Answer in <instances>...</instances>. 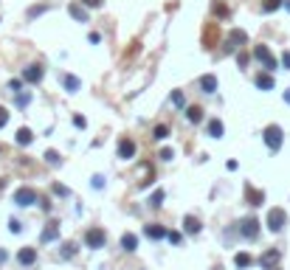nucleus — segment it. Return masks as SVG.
<instances>
[{"label": "nucleus", "instance_id": "15", "mask_svg": "<svg viewBox=\"0 0 290 270\" xmlns=\"http://www.w3.org/2000/svg\"><path fill=\"white\" fill-rule=\"evenodd\" d=\"M152 183V164H141V178H138V189H147Z\"/></svg>", "mask_w": 290, "mask_h": 270}, {"label": "nucleus", "instance_id": "3", "mask_svg": "<svg viewBox=\"0 0 290 270\" xmlns=\"http://www.w3.org/2000/svg\"><path fill=\"white\" fill-rule=\"evenodd\" d=\"M284 225H287V214H284V208H270L268 211V231L270 234H282Z\"/></svg>", "mask_w": 290, "mask_h": 270}, {"label": "nucleus", "instance_id": "29", "mask_svg": "<svg viewBox=\"0 0 290 270\" xmlns=\"http://www.w3.org/2000/svg\"><path fill=\"white\" fill-rule=\"evenodd\" d=\"M163 200H166V194H163V189H158V192H152V197H149V206H152V208H161Z\"/></svg>", "mask_w": 290, "mask_h": 270}, {"label": "nucleus", "instance_id": "19", "mask_svg": "<svg viewBox=\"0 0 290 270\" xmlns=\"http://www.w3.org/2000/svg\"><path fill=\"white\" fill-rule=\"evenodd\" d=\"M212 15H214V17H220V20H226V17L231 15V12H228V6H226V3L214 0V3H212Z\"/></svg>", "mask_w": 290, "mask_h": 270}, {"label": "nucleus", "instance_id": "33", "mask_svg": "<svg viewBox=\"0 0 290 270\" xmlns=\"http://www.w3.org/2000/svg\"><path fill=\"white\" fill-rule=\"evenodd\" d=\"M29 104H31V93H17V107L23 110V107H29Z\"/></svg>", "mask_w": 290, "mask_h": 270}, {"label": "nucleus", "instance_id": "25", "mask_svg": "<svg viewBox=\"0 0 290 270\" xmlns=\"http://www.w3.org/2000/svg\"><path fill=\"white\" fill-rule=\"evenodd\" d=\"M209 135H212V138H223V121L220 118L209 121Z\"/></svg>", "mask_w": 290, "mask_h": 270}, {"label": "nucleus", "instance_id": "1", "mask_svg": "<svg viewBox=\"0 0 290 270\" xmlns=\"http://www.w3.org/2000/svg\"><path fill=\"white\" fill-rule=\"evenodd\" d=\"M262 138H265V147H268L270 152H279L282 150V141H284V132H282L279 124H270V127H265Z\"/></svg>", "mask_w": 290, "mask_h": 270}, {"label": "nucleus", "instance_id": "4", "mask_svg": "<svg viewBox=\"0 0 290 270\" xmlns=\"http://www.w3.org/2000/svg\"><path fill=\"white\" fill-rule=\"evenodd\" d=\"M105 242H107V234L102 231V228H87V234H85V245L93 250H99L105 248Z\"/></svg>", "mask_w": 290, "mask_h": 270}, {"label": "nucleus", "instance_id": "26", "mask_svg": "<svg viewBox=\"0 0 290 270\" xmlns=\"http://www.w3.org/2000/svg\"><path fill=\"white\" fill-rule=\"evenodd\" d=\"M68 12H71L73 17H76L79 23H87V12L82 6H79V3H71V6H68Z\"/></svg>", "mask_w": 290, "mask_h": 270}, {"label": "nucleus", "instance_id": "5", "mask_svg": "<svg viewBox=\"0 0 290 270\" xmlns=\"http://www.w3.org/2000/svg\"><path fill=\"white\" fill-rule=\"evenodd\" d=\"M240 236H242V239H251V242H254L256 236H259V220H254V217H245V220L240 222Z\"/></svg>", "mask_w": 290, "mask_h": 270}, {"label": "nucleus", "instance_id": "12", "mask_svg": "<svg viewBox=\"0 0 290 270\" xmlns=\"http://www.w3.org/2000/svg\"><path fill=\"white\" fill-rule=\"evenodd\" d=\"M254 82H256V87H259V90H273V76H270V71L268 73H256L254 76Z\"/></svg>", "mask_w": 290, "mask_h": 270}, {"label": "nucleus", "instance_id": "47", "mask_svg": "<svg viewBox=\"0 0 290 270\" xmlns=\"http://www.w3.org/2000/svg\"><path fill=\"white\" fill-rule=\"evenodd\" d=\"M284 101H287V104H290V90H284Z\"/></svg>", "mask_w": 290, "mask_h": 270}, {"label": "nucleus", "instance_id": "28", "mask_svg": "<svg viewBox=\"0 0 290 270\" xmlns=\"http://www.w3.org/2000/svg\"><path fill=\"white\" fill-rule=\"evenodd\" d=\"M186 118H189L191 124H200V121H203V110H200V107H189V110H186Z\"/></svg>", "mask_w": 290, "mask_h": 270}, {"label": "nucleus", "instance_id": "41", "mask_svg": "<svg viewBox=\"0 0 290 270\" xmlns=\"http://www.w3.org/2000/svg\"><path fill=\"white\" fill-rule=\"evenodd\" d=\"M90 183L96 186V189H105V178H102V175H96V178H93Z\"/></svg>", "mask_w": 290, "mask_h": 270}, {"label": "nucleus", "instance_id": "13", "mask_svg": "<svg viewBox=\"0 0 290 270\" xmlns=\"http://www.w3.org/2000/svg\"><path fill=\"white\" fill-rule=\"evenodd\" d=\"M17 262L23 264V267H29V264L37 262V250L34 248H23L20 253H17Z\"/></svg>", "mask_w": 290, "mask_h": 270}, {"label": "nucleus", "instance_id": "39", "mask_svg": "<svg viewBox=\"0 0 290 270\" xmlns=\"http://www.w3.org/2000/svg\"><path fill=\"white\" fill-rule=\"evenodd\" d=\"M9 87H12V90H15V93H20L23 82H20V79H12V82H9Z\"/></svg>", "mask_w": 290, "mask_h": 270}, {"label": "nucleus", "instance_id": "2", "mask_svg": "<svg viewBox=\"0 0 290 270\" xmlns=\"http://www.w3.org/2000/svg\"><path fill=\"white\" fill-rule=\"evenodd\" d=\"M254 59L262 65V68H265V71H270V73L279 68V62H276V57L270 54L268 45H254Z\"/></svg>", "mask_w": 290, "mask_h": 270}, {"label": "nucleus", "instance_id": "21", "mask_svg": "<svg viewBox=\"0 0 290 270\" xmlns=\"http://www.w3.org/2000/svg\"><path fill=\"white\" fill-rule=\"evenodd\" d=\"M152 138H155V141H166V138H169V124H155Z\"/></svg>", "mask_w": 290, "mask_h": 270}, {"label": "nucleus", "instance_id": "46", "mask_svg": "<svg viewBox=\"0 0 290 270\" xmlns=\"http://www.w3.org/2000/svg\"><path fill=\"white\" fill-rule=\"evenodd\" d=\"M6 259H9V253H6V250H3V248H0V264L6 262Z\"/></svg>", "mask_w": 290, "mask_h": 270}, {"label": "nucleus", "instance_id": "32", "mask_svg": "<svg viewBox=\"0 0 290 270\" xmlns=\"http://www.w3.org/2000/svg\"><path fill=\"white\" fill-rule=\"evenodd\" d=\"M45 161H48L51 166H62V158H59V152H54V150L45 152Z\"/></svg>", "mask_w": 290, "mask_h": 270}, {"label": "nucleus", "instance_id": "31", "mask_svg": "<svg viewBox=\"0 0 290 270\" xmlns=\"http://www.w3.org/2000/svg\"><path fill=\"white\" fill-rule=\"evenodd\" d=\"M172 104H175L177 110H183V107H186V96L180 90H172Z\"/></svg>", "mask_w": 290, "mask_h": 270}, {"label": "nucleus", "instance_id": "9", "mask_svg": "<svg viewBox=\"0 0 290 270\" xmlns=\"http://www.w3.org/2000/svg\"><path fill=\"white\" fill-rule=\"evenodd\" d=\"M43 76H45L43 65H29V68H23V82H26V85H40Z\"/></svg>", "mask_w": 290, "mask_h": 270}, {"label": "nucleus", "instance_id": "24", "mask_svg": "<svg viewBox=\"0 0 290 270\" xmlns=\"http://www.w3.org/2000/svg\"><path fill=\"white\" fill-rule=\"evenodd\" d=\"M62 85H65V90H68V93H76V90H79V79L71 76V73H65V76H62Z\"/></svg>", "mask_w": 290, "mask_h": 270}, {"label": "nucleus", "instance_id": "42", "mask_svg": "<svg viewBox=\"0 0 290 270\" xmlns=\"http://www.w3.org/2000/svg\"><path fill=\"white\" fill-rule=\"evenodd\" d=\"M172 155H175L172 150H161V155H158V158H161V161H172Z\"/></svg>", "mask_w": 290, "mask_h": 270}, {"label": "nucleus", "instance_id": "30", "mask_svg": "<svg viewBox=\"0 0 290 270\" xmlns=\"http://www.w3.org/2000/svg\"><path fill=\"white\" fill-rule=\"evenodd\" d=\"M234 264L237 267H248V264H254V259H251V253H237L234 256Z\"/></svg>", "mask_w": 290, "mask_h": 270}, {"label": "nucleus", "instance_id": "7", "mask_svg": "<svg viewBox=\"0 0 290 270\" xmlns=\"http://www.w3.org/2000/svg\"><path fill=\"white\" fill-rule=\"evenodd\" d=\"M15 203L20 208L34 206V203H37V192H34V189H29V186H23V189H17V192H15Z\"/></svg>", "mask_w": 290, "mask_h": 270}, {"label": "nucleus", "instance_id": "34", "mask_svg": "<svg viewBox=\"0 0 290 270\" xmlns=\"http://www.w3.org/2000/svg\"><path fill=\"white\" fill-rule=\"evenodd\" d=\"M54 194H59V197H68L71 192H68V189H65L62 183H54Z\"/></svg>", "mask_w": 290, "mask_h": 270}, {"label": "nucleus", "instance_id": "38", "mask_svg": "<svg viewBox=\"0 0 290 270\" xmlns=\"http://www.w3.org/2000/svg\"><path fill=\"white\" fill-rule=\"evenodd\" d=\"M82 3H85L87 9H99L102 3H105V0H82Z\"/></svg>", "mask_w": 290, "mask_h": 270}, {"label": "nucleus", "instance_id": "45", "mask_svg": "<svg viewBox=\"0 0 290 270\" xmlns=\"http://www.w3.org/2000/svg\"><path fill=\"white\" fill-rule=\"evenodd\" d=\"M166 239H169V242H172V245H177V242H180V234H177V231H172V234H169V236H166Z\"/></svg>", "mask_w": 290, "mask_h": 270}, {"label": "nucleus", "instance_id": "37", "mask_svg": "<svg viewBox=\"0 0 290 270\" xmlns=\"http://www.w3.org/2000/svg\"><path fill=\"white\" fill-rule=\"evenodd\" d=\"M45 9H48V6H34V9H29V17H40Z\"/></svg>", "mask_w": 290, "mask_h": 270}, {"label": "nucleus", "instance_id": "16", "mask_svg": "<svg viewBox=\"0 0 290 270\" xmlns=\"http://www.w3.org/2000/svg\"><path fill=\"white\" fill-rule=\"evenodd\" d=\"M15 141H17V147H29V144L34 141V132H31L29 127H23V129H17V138H15Z\"/></svg>", "mask_w": 290, "mask_h": 270}, {"label": "nucleus", "instance_id": "10", "mask_svg": "<svg viewBox=\"0 0 290 270\" xmlns=\"http://www.w3.org/2000/svg\"><path fill=\"white\" fill-rule=\"evenodd\" d=\"M133 155H135V141H133V138H121V141H119V158L130 161Z\"/></svg>", "mask_w": 290, "mask_h": 270}, {"label": "nucleus", "instance_id": "17", "mask_svg": "<svg viewBox=\"0 0 290 270\" xmlns=\"http://www.w3.org/2000/svg\"><path fill=\"white\" fill-rule=\"evenodd\" d=\"M121 248L127 250V253L138 250V236H135V234H124V236H121Z\"/></svg>", "mask_w": 290, "mask_h": 270}, {"label": "nucleus", "instance_id": "36", "mask_svg": "<svg viewBox=\"0 0 290 270\" xmlns=\"http://www.w3.org/2000/svg\"><path fill=\"white\" fill-rule=\"evenodd\" d=\"M87 40H90V45H99V43H102V34H99V31H90V34H87Z\"/></svg>", "mask_w": 290, "mask_h": 270}, {"label": "nucleus", "instance_id": "48", "mask_svg": "<svg viewBox=\"0 0 290 270\" xmlns=\"http://www.w3.org/2000/svg\"><path fill=\"white\" fill-rule=\"evenodd\" d=\"M284 9H287V12H290V0H284Z\"/></svg>", "mask_w": 290, "mask_h": 270}, {"label": "nucleus", "instance_id": "18", "mask_svg": "<svg viewBox=\"0 0 290 270\" xmlns=\"http://www.w3.org/2000/svg\"><path fill=\"white\" fill-rule=\"evenodd\" d=\"M57 239H59V228L57 225H48L43 234H40V242H45V245H48V242H57Z\"/></svg>", "mask_w": 290, "mask_h": 270}, {"label": "nucleus", "instance_id": "40", "mask_svg": "<svg viewBox=\"0 0 290 270\" xmlns=\"http://www.w3.org/2000/svg\"><path fill=\"white\" fill-rule=\"evenodd\" d=\"M9 228H12V234H20V231H23V225H20L17 220H12V222H9Z\"/></svg>", "mask_w": 290, "mask_h": 270}, {"label": "nucleus", "instance_id": "14", "mask_svg": "<svg viewBox=\"0 0 290 270\" xmlns=\"http://www.w3.org/2000/svg\"><path fill=\"white\" fill-rule=\"evenodd\" d=\"M200 228H203V225H200L198 217H191V214H189V217H183V231H186V234L195 236V234H200Z\"/></svg>", "mask_w": 290, "mask_h": 270}, {"label": "nucleus", "instance_id": "8", "mask_svg": "<svg viewBox=\"0 0 290 270\" xmlns=\"http://www.w3.org/2000/svg\"><path fill=\"white\" fill-rule=\"evenodd\" d=\"M279 259H282V253L276 248H268L259 256V264H262V270H279Z\"/></svg>", "mask_w": 290, "mask_h": 270}, {"label": "nucleus", "instance_id": "27", "mask_svg": "<svg viewBox=\"0 0 290 270\" xmlns=\"http://www.w3.org/2000/svg\"><path fill=\"white\" fill-rule=\"evenodd\" d=\"M284 0H262V12L265 15H270V12H276V9H282Z\"/></svg>", "mask_w": 290, "mask_h": 270}, {"label": "nucleus", "instance_id": "44", "mask_svg": "<svg viewBox=\"0 0 290 270\" xmlns=\"http://www.w3.org/2000/svg\"><path fill=\"white\" fill-rule=\"evenodd\" d=\"M73 124H76V127H79V129H85V124H87V121H85V118H82V115H73Z\"/></svg>", "mask_w": 290, "mask_h": 270}, {"label": "nucleus", "instance_id": "6", "mask_svg": "<svg viewBox=\"0 0 290 270\" xmlns=\"http://www.w3.org/2000/svg\"><path fill=\"white\" fill-rule=\"evenodd\" d=\"M245 43H248V34L242 29H234L231 34H228V40H226V51H228V54H234V51H240Z\"/></svg>", "mask_w": 290, "mask_h": 270}, {"label": "nucleus", "instance_id": "35", "mask_svg": "<svg viewBox=\"0 0 290 270\" xmlns=\"http://www.w3.org/2000/svg\"><path fill=\"white\" fill-rule=\"evenodd\" d=\"M6 124H9V110L6 107H0V129L6 127Z\"/></svg>", "mask_w": 290, "mask_h": 270}, {"label": "nucleus", "instance_id": "22", "mask_svg": "<svg viewBox=\"0 0 290 270\" xmlns=\"http://www.w3.org/2000/svg\"><path fill=\"white\" fill-rule=\"evenodd\" d=\"M248 203H251V206H262V203H265V194L262 192H256V189H251V186H248Z\"/></svg>", "mask_w": 290, "mask_h": 270}, {"label": "nucleus", "instance_id": "23", "mask_svg": "<svg viewBox=\"0 0 290 270\" xmlns=\"http://www.w3.org/2000/svg\"><path fill=\"white\" fill-rule=\"evenodd\" d=\"M76 250H79L76 242H65L62 250H59V256H62V259H73V256H76Z\"/></svg>", "mask_w": 290, "mask_h": 270}, {"label": "nucleus", "instance_id": "43", "mask_svg": "<svg viewBox=\"0 0 290 270\" xmlns=\"http://www.w3.org/2000/svg\"><path fill=\"white\" fill-rule=\"evenodd\" d=\"M282 65H284V71H290V51H284V54H282Z\"/></svg>", "mask_w": 290, "mask_h": 270}, {"label": "nucleus", "instance_id": "20", "mask_svg": "<svg viewBox=\"0 0 290 270\" xmlns=\"http://www.w3.org/2000/svg\"><path fill=\"white\" fill-rule=\"evenodd\" d=\"M200 87H203V93H214V90H217V76H212V73L203 76V79H200Z\"/></svg>", "mask_w": 290, "mask_h": 270}, {"label": "nucleus", "instance_id": "11", "mask_svg": "<svg viewBox=\"0 0 290 270\" xmlns=\"http://www.w3.org/2000/svg\"><path fill=\"white\" fill-rule=\"evenodd\" d=\"M144 234H147L149 236V239H166V236H169V234H166V228H163V225H158V222H149V225L147 228H144Z\"/></svg>", "mask_w": 290, "mask_h": 270}]
</instances>
